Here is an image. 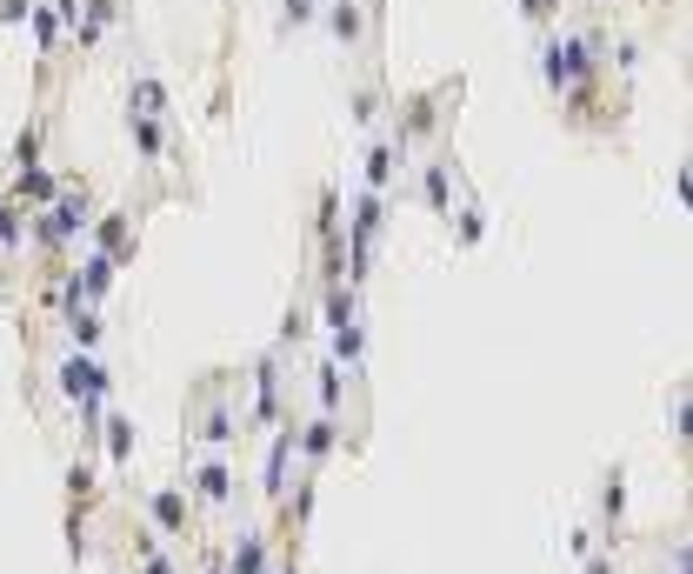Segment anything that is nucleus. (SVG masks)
Masks as SVG:
<instances>
[{
  "mask_svg": "<svg viewBox=\"0 0 693 574\" xmlns=\"http://www.w3.org/2000/svg\"><path fill=\"white\" fill-rule=\"evenodd\" d=\"M220 561H227V574H268V534L247 528V534L234 541V554H220Z\"/></svg>",
  "mask_w": 693,
  "mask_h": 574,
  "instance_id": "5",
  "label": "nucleus"
},
{
  "mask_svg": "<svg viewBox=\"0 0 693 574\" xmlns=\"http://www.w3.org/2000/svg\"><path fill=\"white\" fill-rule=\"evenodd\" d=\"M101 428H107V454H114V461H127V454H134V441H140V435H134V421H127V415H107Z\"/></svg>",
  "mask_w": 693,
  "mask_h": 574,
  "instance_id": "9",
  "label": "nucleus"
},
{
  "mask_svg": "<svg viewBox=\"0 0 693 574\" xmlns=\"http://www.w3.org/2000/svg\"><path fill=\"white\" fill-rule=\"evenodd\" d=\"M587 574H614V561H606V554H587Z\"/></svg>",
  "mask_w": 693,
  "mask_h": 574,
  "instance_id": "12",
  "label": "nucleus"
},
{
  "mask_svg": "<svg viewBox=\"0 0 693 574\" xmlns=\"http://www.w3.org/2000/svg\"><path fill=\"white\" fill-rule=\"evenodd\" d=\"M80 234H87V194H60V201L41 214V227H34L41 248H73Z\"/></svg>",
  "mask_w": 693,
  "mask_h": 574,
  "instance_id": "1",
  "label": "nucleus"
},
{
  "mask_svg": "<svg viewBox=\"0 0 693 574\" xmlns=\"http://www.w3.org/2000/svg\"><path fill=\"white\" fill-rule=\"evenodd\" d=\"M188 481L201 487V502H207V508H227V502L240 495V481H234V468H227L220 454H207V461H188Z\"/></svg>",
  "mask_w": 693,
  "mask_h": 574,
  "instance_id": "3",
  "label": "nucleus"
},
{
  "mask_svg": "<svg viewBox=\"0 0 693 574\" xmlns=\"http://www.w3.org/2000/svg\"><path fill=\"white\" fill-rule=\"evenodd\" d=\"M580 74H587V47H580V41H560V47L547 54V80L560 88V80H580Z\"/></svg>",
  "mask_w": 693,
  "mask_h": 574,
  "instance_id": "6",
  "label": "nucleus"
},
{
  "mask_svg": "<svg viewBox=\"0 0 693 574\" xmlns=\"http://www.w3.org/2000/svg\"><path fill=\"white\" fill-rule=\"evenodd\" d=\"M67 335H73V354H94L101 348V314L94 307H67Z\"/></svg>",
  "mask_w": 693,
  "mask_h": 574,
  "instance_id": "7",
  "label": "nucleus"
},
{
  "mask_svg": "<svg viewBox=\"0 0 693 574\" xmlns=\"http://www.w3.org/2000/svg\"><path fill=\"white\" fill-rule=\"evenodd\" d=\"M621 508H627V481H621V468H614V474H606V495H600V515L621 521Z\"/></svg>",
  "mask_w": 693,
  "mask_h": 574,
  "instance_id": "10",
  "label": "nucleus"
},
{
  "mask_svg": "<svg viewBox=\"0 0 693 574\" xmlns=\"http://www.w3.org/2000/svg\"><path fill=\"white\" fill-rule=\"evenodd\" d=\"M188 435H194V441H207V448L220 454V448H234V441H240V415H234L227 401H214V394H207V401L194 407V415H188Z\"/></svg>",
  "mask_w": 693,
  "mask_h": 574,
  "instance_id": "2",
  "label": "nucleus"
},
{
  "mask_svg": "<svg viewBox=\"0 0 693 574\" xmlns=\"http://www.w3.org/2000/svg\"><path fill=\"white\" fill-rule=\"evenodd\" d=\"M147 515H154V528H160L167 541H188V528H194V515H188V495H181V487H160V495L147 502Z\"/></svg>",
  "mask_w": 693,
  "mask_h": 574,
  "instance_id": "4",
  "label": "nucleus"
},
{
  "mask_svg": "<svg viewBox=\"0 0 693 574\" xmlns=\"http://www.w3.org/2000/svg\"><path fill=\"white\" fill-rule=\"evenodd\" d=\"M207 574H227V561H220V554H207Z\"/></svg>",
  "mask_w": 693,
  "mask_h": 574,
  "instance_id": "13",
  "label": "nucleus"
},
{
  "mask_svg": "<svg viewBox=\"0 0 693 574\" xmlns=\"http://www.w3.org/2000/svg\"><path fill=\"white\" fill-rule=\"evenodd\" d=\"M394 160H400V147H387V140L367 154V194H380V188L394 181Z\"/></svg>",
  "mask_w": 693,
  "mask_h": 574,
  "instance_id": "8",
  "label": "nucleus"
},
{
  "mask_svg": "<svg viewBox=\"0 0 693 574\" xmlns=\"http://www.w3.org/2000/svg\"><path fill=\"white\" fill-rule=\"evenodd\" d=\"M333 34H340V41H354V34H361V14H354V8H346V0H340V8H333Z\"/></svg>",
  "mask_w": 693,
  "mask_h": 574,
  "instance_id": "11",
  "label": "nucleus"
}]
</instances>
